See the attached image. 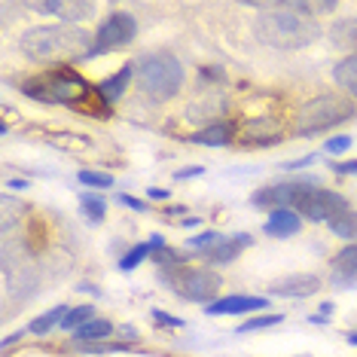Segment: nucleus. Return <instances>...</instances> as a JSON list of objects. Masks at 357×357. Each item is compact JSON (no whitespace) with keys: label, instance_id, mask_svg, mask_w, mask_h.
Returning <instances> with one entry per match:
<instances>
[{"label":"nucleus","instance_id":"obj_17","mask_svg":"<svg viewBox=\"0 0 357 357\" xmlns=\"http://www.w3.org/2000/svg\"><path fill=\"white\" fill-rule=\"evenodd\" d=\"M333 79H336L339 89H345V92L354 98V104H357V52L345 55V59L333 68Z\"/></svg>","mask_w":357,"mask_h":357},{"label":"nucleus","instance_id":"obj_21","mask_svg":"<svg viewBox=\"0 0 357 357\" xmlns=\"http://www.w3.org/2000/svg\"><path fill=\"white\" fill-rule=\"evenodd\" d=\"M70 308L68 305H55V308H50V312L46 314H37L34 321L28 324V333H37V336H46V333H50L55 324H61L64 321V314H68Z\"/></svg>","mask_w":357,"mask_h":357},{"label":"nucleus","instance_id":"obj_22","mask_svg":"<svg viewBox=\"0 0 357 357\" xmlns=\"http://www.w3.org/2000/svg\"><path fill=\"white\" fill-rule=\"evenodd\" d=\"M95 10L98 6L95 3H79V0H70V3H61V19L64 25H79V22H86L89 15H95Z\"/></svg>","mask_w":357,"mask_h":357},{"label":"nucleus","instance_id":"obj_26","mask_svg":"<svg viewBox=\"0 0 357 357\" xmlns=\"http://www.w3.org/2000/svg\"><path fill=\"white\" fill-rule=\"evenodd\" d=\"M89 321H95V305H74L68 314H64V321H61V327L64 330H79L83 324Z\"/></svg>","mask_w":357,"mask_h":357},{"label":"nucleus","instance_id":"obj_19","mask_svg":"<svg viewBox=\"0 0 357 357\" xmlns=\"http://www.w3.org/2000/svg\"><path fill=\"white\" fill-rule=\"evenodd\" d=\"M232 137V126L229 123H214L208 128H202L190 137V144H202V147H226Z\"/></svg>","mask_w":357,"mask_h":357},{"label":"nucleus","instance_id":"obj_30","mask_svg":"<svg viewBox=\"0 0 357 357\" xmlns=\"http://www.w3.org/2000/svg\"><path fill=\"white\" fill-rule=\"evenodd\" d=\"M348 147H351V137L348 135H339V137H330L327 144H324V150L330 153V156H339V153H345Z\"/></svg>","mask_w":357,"mask_h":357},{"label":"nucleus","instance_id":"obj_2","mask_svg":"<svg viewBox=\"0 0 357 357\" xmlns=\"http://www.w3.org/2000/svg\"><path fill=\"white\" fill-rule=\"evenodd\" d=\"M259 10L257 37L272 50H305L321 34L308 3H266Z\"/></svg>","mask_w":357,"mask_h":357},{"label":"nucleus","instance_id":"obj_4","mask_svg":"<svg viewBox=\"0 0 357 357\" xmlns=\"http://www.w3.org/2000/svg\"><path fill=\"white\" fill-rule=\"evenodd\" d=\"M135 77L144 95H150L153 101H168L183 89L186 70L177 61V55L156 50V52H144L135 61Z\"/></svg>","mask_w":357,"mask_h":357},{"label":"nucleus","instance_id":"obj_34","mask_svg":"<svg viewBox=\"0 0 357 357\" xmlns=\"http://www.w3.org/2000/svg\"><path fill=\"white\" fill-rule=\"evenodd\" d=\"M199 174H205V168L192 165V168H183V172H174V181H186V177H199Z\"/></svg>","mask_w":357,"mask_h":357},{"label":"nucleus","instance_id":"obj_8","mask_svg":"<svg viewBox=\"0 0 357 357\" xmlns=\"http://www.w3.org/2000/svg\"><path fill=\"white\" fill-rule=\"evenodd\" d=\"M137 37V22L132 19L128 13H110L107 19L98 25V31H95V52H107V50H123V46H128L132 40Z\"/></svg>","mask_w":357,"mask_h":357},{"label":"nucleus","instance_id":"obj_7","mask_svg":"<svg viewBox=\"0 0 357 357\" xmlns=\"http://www.w3.org/2000/svg\"><path fill=\"white\" fill-rule=\"evenodd\" d=\"M348 208V202L339 196V192L333 190H324V186H308L305 196L299 199L296 205V214L303 217V220H312V223H330L336 214H342Z\"/></svg>","mask_w":357,"mask_h":357},{"label":"nucleus","instance_id":"obj_13","mask_svg":"<svg viewBox=\"0 0 357 357\" xmlns=\"http://www.w3.org/2000/svg\"><path fill=\"white\" fill-rule=\"evenodd\" d=\"M299 229H303V217L290 208L269 211V217H266V223H263V232L272 235V238H290V235H296Z\"/></svg>","mask_w":357,"mask_h":357},{"label":"nucleus","instance_id":"obj_41","mask_svg":"<svg viewBox=\"0 0 357 357\" xmlns=\"http://www.w3.org/2000/svg\"><path fill=\"white\" fill-rule=\"evenodd\" d=\"M348 342H351V345H357V333H348Z\"/></svg>","mask_w":357,"mask_h":357},{"label":"nucleus","instance_id":"obj_27","mask_svg":"<svg viewBox=\"0 0 357 357\" xmlns=\"http://www.w3.org/2000/svg\"><path fill=\"white\" fill-rule=\"evenodd\" d=\"M153 254V248H150V241H144V245H135L132 250H128L126 257H119V269L123 272H132L135 266H141L144 259H147Z\"/></svg>","mask_w":357,"mask_h":357},{"label":"nucleus","instance_id":"obj_40","mask_svg":"<svg viewBox=\"0 0 357 357\" xmlns=\"http://www.w3.org/2000/svg\"><path fill=\"white\" fill-rule=\"evenodd\" d=\"M196 226H199V217H186L183 220V229H196Z\"/></svg>","mask_w":357,"mask_h":357},{"label":"nucleus","instance_id":"obj_24","mask_svg":"<svg viewBox=\"0 0 357 357\" xmlns=\"http://www.w3.org/2000/svg\"><path fill=\"white\" fill-rule=\"evenodd\" d=\"M79 208H83V214L92 223H101L104 217H107V205H104V199L95 196V192H79Z\"/></svg>","mask_w":357,"mask_h":357},{"label":"nucleus","instance_id":"obj_23","mask_svg":"<svg viewBox=\"0 0 357 357\" xmlns=\"http://www.w3.org/2000/svg\"><path fill=\"white\" fill-rule=\"evenodd\" d=\"M333 40H336L339 46H345V50H357V19H342L333 25Z\"/></svg>","mask_w":357,"mask_h":357},{"label":"nucleus","instance_id":"obj_31","mask_svg":"<svg viewBox=\"0 0 357 357\" xmlns=\"http://www.w3.org/2000/svg\"><path fill=\"white\" fill-rule=\"evenodd\" d=\"M305 165H314V153H308V156H299L294 162H284V172H299V168H305Z\"/></svg>","mask_w":357,"mask_h":357},{"label":"nucleus","instance_id":"obj_6","mask_svg":"<svg viewBox=\"0 0 357 357\" xmlns=\"http://www.w3.org/2000/svg\"><path fill=\"white\" fill-rule=\"evenodd\" d=\"M165 281L172 284V290L186 303H217V294L223 287V278L214 269H199V266H168Z\"/></svg>","mask_w":357,"mask_h":357},{"label":"nucleus","instance_id":"obj_3","mask_svg":"<svg viewBox=\"0 0 357 357\" xmlns=\"http://www.w3.org/2000/svg\"><path fill=\"white\" fill-rule=\"evenodd\" d=\"M19 89L34 101L70 104V107H83V101L95 95V89L86 83V77L70 68H52L46 74H37L25 83H19Z\"/></svg>","mask_w":357,"mask_h":357},{"label":"nucleus","instance_id":"obj_33","mask_svg":"<svg viewBox=\"0 0 357 357\" xmlns=\"http://www.w3.org/2000/svg\"><path fill=\"white\" fill-rule=\"evenodd\" d=\"M333 172L336 174H357V159H348V162H336V165H333Z\"/></svg>","mask_w":357,"mask_h":357},{"label":"nucleus","instance_id":"obj_1","mask_svg":"<svg viewBox=\"0 0 357 357\" xmlns=\"http://www.w3.org/2000/svg\"><path fill=\"white\" fill-rule=\"evenodd\" d=\"M19 50L37 64L64 68V61L92 59L95 34H89L79 25H40L19 37Z\"/></svg>","mask_w":357,"mask_h":357},{"label":"nucleus","instance_id":"obj_29","mask_svg":"<svg viewBox=\"0 0 357 357\" xmlns=\"http://www.w3.org/2000/svg\"><path fill=\"white\" fill-rule=\"evenodd\" d=\"M77 177H79V183H86V186H98V190H107V186H113V177H110V174L92 172V168H83V172H79Z\"/></svg>","mask_w":357,"mask_h":357},{"label":"nucleus","instance_id":"obj_28","mask_svg":"<svg viewBox=\"0 0 357 357\" xmlns=\"http://www.w3.org/2000/svg\"><path fill=\"white\" fill-rule=\"evenodd\" d=\"M284 314H257V318L245 321L238 327V333H254V330H266V327H275V324H281Z\"/></svg>","mask_w":357,"mask_h":357},{"label":"nucleus","instance_id":"obj_39","mask_svg":"<svg viewBox=\"0 0 357 357\" xmlns=\"http://www.w3.org/2000/svg\"><path fill=\"white\" fill-rule=\"evenodd\" d=\"M150 248H153V250H162V248H165V238H162V235H153V238H150Z\"/></svg>","mask_w":357,"mask_h":357},{"label":"nucleus","instance_id":"obj_35","mask_svg":"<svg viewBox=\"0 0 357 357\" xmlns=\"http://www.w3.org/2000/svg\"><path fill=\"white\" fill-rule=\"evenodd\" d=\"M153 318H156L159 324H172V327H183V321H177V318H172V314H165V312H153Z\"/></svg>","mask_w":357,"mask_h":357},{"label":"nucleus","instance_id":"obj_36","mask_svg":"<svg viewBox=\"0 0 357 357\" xmlns=\"http://www.w3.org/2000/svg\"><path fill=\"white\" fill-rule=\"evenodd\" d=\"M147 196H150L153 202H165L168 196H172V192H168V190H162V186H150V190H147Z\"/></svg>","mask_w":357,"mask_h":357},{"label":"nucleus","instance_id":"obj_25","mask_svg":"<svg viewBox=\"0 0 357 357\" xmlns=\"http://www.w3.org/2000/svg\"><path fill=\"white\" fill-rule=\"evenodd\" d=\"M220 241H223V235H220V232H214V229H211V232H199V235H192V238L186 241V250H192L196 257H205L208 250H211V248H217Z\"/></svg>","mask_w":357,"mask_h":357},{"label":"nucleus","instance_id":"obj_15","mask_svg":"<svg viewBox=\"0 0 357 357\" xmlns=\"http://www.w3.org/2000/svg\"><path fill=\"white\" fill-rule=\"evenodd\" d=\"M135 77V64H123V68L116 70V74H110V77H104L101 83H98V95H101V101L104 104H113V101H119L126 95V86H128V79Z\"/></svg>","mask_w":357,"mask_h":357},{"label":"nucleus","instance_id":"obj_18","mask_svg":"<svg viewBox=\"0 0 357 357\" xmlns=\"http://www.w3.org/2000/svg\"><path fill=\"white\" fill-rule=\"evenodd\" d=\"M107 336H113V324L107 318H95V321L83 324L79 330H74V339L79 345H98L101 339H107Z\"/></svg>","mask_w":357,"mask_h":357},{"label":"nucleus","instance_id":"obj_20","mask_svg":"<svg viewBox=\"0 0 357 357\" xmlns=\"http://www.w3.org/2000/svg\"><path fill=\"white\" fill-rule=\"evenodd\" d=\"M327 226H330V232L336 235V238L354 241V238H357V211L345 208L342 214H336V217H333V220H330Z\"/></svg>","mask_w":357,"mask_h":357},{"label":"nucleus","instance_id":"obj_14","mask_svg":"<svg viewBox=\"0 0 357 357\" xmlns=\"http://www.w3.org/2000/svg\"><path fill=\"white\" fill-rule=\"evenodd\" d=\"M250 245H254V238H250L248 232H238V235H232V238H223L217 248H211L202 259H208L211 266H226V263H232V259L238 257L245 248H250Z\"/></svg>","mask_w":357,"mask_h":357},{"label":"nucleus","instance_id":"obj_5","mask_svg":"<svg viewBox=\"0 0 357 357\" xmlns=\"http://www.w3.org/2000/svg\"><path fill=\"white\" fill-rule=\"evenodd\" d=\"M354 113H357V104L348 98V95H333V92L314 95V98H308L303 107L296 110L294 135H303V137L321 135L333 126L354 119Z\"/></svg>","mask_w":357,"mask_h":357},{"label":"nucleus","instance_id":"obj_10","mask_svg":"<svg viewBox=\"0 0 357 357\" xmlns=\"http://www.w3.org/2000/svg\"><path fill=\"white\" fill-rule=\"evenodd\" d=\"M321 290V278L312 272H296V275H284V278L269 284L272 296H284V299H305Z\"/></svg>","mask_w":357,"mask_h":357},{"label":"nucleus","instance_id":"obj_12","mask_svg":"<svg viewBox=\"0 0 357 357\" xmlns=\"http://www.w3.org/2000/svg\"><path fill=\"white\" fill-rule=\"evenodd\" d=\"M281 135L284 132H281L278 119H272V116H254V119H248V123L238 128V137L257 144V147H272Z\"/></svg>","mask_w":357,"mask_h":357},{"label":"nucleus","instance_id":"obj_37","mask_svg":"<svg viewBox=\"0 0 357 357\" xmlns=\"http://www.w3.org/2000/svg\"><path fill=\"white\" fill-rule=\"evenodd\" d=\"M25 339V330H19V333H13V336H6L3 339V348H10V345H15V342H22Z\"/></svg>","mask_w":357,"mask_h":357},{"label":"nucleus","instance_id":"obj_9","mask_svg":"<svg viewBox=\"0 0 357 357\" xmlns=\"http://www.w3.org/2000/svg\"><path fill=\"white\" fill-rule=\"evenodd\" d=\"M308 186H314V181H287V183H272V186H263V190L254 192V205L257 208H266V211H281V208H290L296 211L299 199L305 196Z\"/></svg>","mask_w":357,"mask_h":357},{"label":"nucleus","instance_id":"obj_38","mask_svg":"<svg viewBox=\"0 0 357 357\" xmlns=\"http://www.w3.org/2000/svg\"><path fill=\"white\" fill-rule=\"evenodd\" d=\"M10 190H28V181H22V177H15V181H6Z\"/></svg>","mask_w":357,"mask_h":357},{"label":"nucleus","instance_id":"obj_16","mask_svg":"<svg viewBox=\"0 0 357 357\" xmlns=\"http://www.w3.org/2000/svg\"><path fill=\"white\" fill-rule=\"evenodd\" d=\"M333 266V275H336V284H348L357 278V241H351V245H345L339 254H333L330 259Z\"/></svg>","mask_w":357,"mask_h":357},{"label":"nucleus","instance_id":"obj_32","mask_svg":"<svg viewBox=\"0 0 357 357\" xmlns=\"http://www.w3.org/2000/svg\"><path fill=\"white\" fill-rule=\"evenodd\" d=\"M116 202L119 205H126V208H132V211H147V202L132 199V196H126V192H116Z\"/></svg>","mask_w":357,"mask_h":357},{"label":"nucleus","instance_id":"obj_11","mask_svg":"<svg viewBox=\"0 0 357 357\" xmlns=\"http://www.w3.org/2000/svg\"><path fill=\"white\" fill-rule=\"evenodd\" d=\"M269 305V299L266 296H223L217 299V303L205 305V314H211V318H220V314H250V312H263V308Z\"/></svg>","mask_w":357,"mask_h":357}]
</instances>
